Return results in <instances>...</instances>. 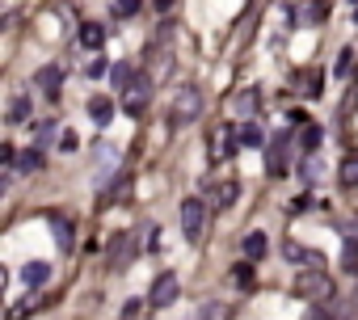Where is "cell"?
Wrapping results in <instances>:
<instances>
[{
  "label": "cell",
  "instance_id": "obj_1",
  "mask_svg": "<svg viewBox=\"0 0 358 320\" xmlns=\"http://www.w3.org/2000/svg\"><path fill=\"white\" fill-rule=\"evenodd\" d=\"M198 118H202V93H198L194 85L177 89L173 101H169V123H173V127H194Z\"/></svg>",
  "mask_w": 358,
  "mask_h": 320
},
{
  "label": "cell",
  "instance_id": "obj_2",
  "mask_svg": "<svg viewBox=\"0 0 358 320\" xmlns=\"http://www.w3.org/2000/svg\"><path fill=\"white\" fill-rule=\"evenodd\" d=\"M207 220H211V202H202V198H186L181 202V232L190 245H198L202 236H207Z\"/></svg>",
  "mask_w": 358,
  "mask_h": 320
},
{
  "label": "cell",
  "instance_id": "obj_3",
  "mask_svg": "<svg viewBox=\"0 0 358 320\" xmlns=\"http://www.w3.org/2000/svg\"><path fill=\"white\" fill-rule=\"evenodd\" d=\"M147 105H152V80H147V76L139 72V76L131 80V89L123 93V110H127L131 118H139V114L147 110Z\"/></svg>",
  "mask_w": 358,
  "mask_h": 320
},
{
  "label": "cell",
  "instance_id": "obj_4",
  "mask_svg": "<svg viewBox=\"0 0 358 320\" xmlns=\"http://www.w3.org/2000/svg\"><path fill=\"white\" fill-rule=\"evenodd\" d=\"M295 295L299 299H325V295H333V278L325 270H308V274L295 278Z\"/></svg>",
  "mask_w": 358,
  "mask_h": 320
},
{
  "label": "cell",
  "instance_id": "obj_5",
  "mask_svg": "<svg viewBox=\"0 0 358 320\" xmlns=\"http://www.w3.org/2000/svg\"><path fill=\"white\" fill-rule=\"evenodd\" d=\"M60 85H64V68H60V64H42V68L34 72V89H38L42 97H51V101L60 97Z\"/></svg>",
  "mask_w": 358,
  "mask_h": 320
},
{
  "label": "cell",
  "instance_id": "obj_6",
  "mask_svg": "<svg viewBox=\"0 0 358 320\" xmlns=\"http://www.w3.org/2000/svg\"><path fill=\"white\" fill-rule=\"evenodd\" d=\"M177 299V274H161L147 291V308H169Z\"/></svg>",
  "mask_w": 358,
  "mask_h": 320
},
{
  "label": "cell",
  "instance_id": "obj_7",
  "mask_svg": "<svg viewBox=\"0 0 358 320\" xmlns=\"http://www.w3.org/2000/svg\"><path fill=\"white\" fill-rule=\"evenodd\" d=\"M287 143H291V131H278L274 143H270V152H266V173L270 177H278L287 169Z\"/></svg>",
  "mask_w": 358,
  "mask_h": 320
},
{
  "label": "cell",
  "instance_id": "obj_8",
  "mask_svg": "<svg viewBox=\"0 0 358 320\" xmlns=\"http://www.w3.org/2000/svg\"><path fill=\"white\" fill-rule=\"evenodd\" d=\"M236 148H240L236 127H215V135H211V156H215V160H228Z\"/></svg>",
  "mask_w": 358,
  "mask_h": 320
},
{
  "label": "cell",
  "instance_id": "obj_9",
  "mask_svg": "<svg viewBox=\"0 0 358 320\" xmlns=\"http://www.w3.org/2000/svg\"><path fill=\"white\" fill-rule=\"evenodd\" d=\"M295 265H308V270H321V265H325V253L321 249H303L299 240H287V249H283Z\"/></svg>",
  "mask_w": 358,
  "mask_h": 320
},
{
  "label": "cell",
  "instance_id": "obj_10",
  "mask_svg": "<svg viewBox=\"0 0 358 320\" xmlns=\"http://www.w3.org/2000/svg\"><path fill=\"white\" fill-rule=\"evenodd\" d=\"M236 194H240L236 181H215V186H211V206H215V211H228V206L236 202Z\"/></svg>",
  "mask_w": 358,
  "mask_h": 320
},
{
  "label": "cell",
  "instance_id": "obj_11",
  "mask_svg": "<svg viewBox=\"0 0 358 320\" xmlns=\"http://www.w3.org/2000/svg\"><path fill=\"white\" fill-rule=\"evenodd\" d=\"M46 278H51V265H46V261H26V265H21V283H26L30 291L42 287Z\"/></svg>",
  "mask_w": 358,
  "mask_h": 320
},
{
  "label": "cell",
  "instance_id": "obj_12",
  "mask_svg": "<svg viewBox=\"0 0 358 320\" xmlns=\"http://www.w3.org/2000/svg\"><path fill=\"white\" fill-rule=\"evenodd\" d=\"M89 118H93L97 127H106V123L114 118V101H110L106 93H101V97H93V101H89Z\"/></svg>",
  "mask_w": 358,
  "mask_h": 320
},
{
  "label": "cell",
  "instance_id": "obj_13",
  "mask_svg": "<svg viewBox=\"0 0 358 320\" xmlns=\"http://www.w3.org/2000/svg\"><path fill=\"white\" fill-rule=\"evenodd\" d=\"M80 42L89 51H101V46H106V26H101V21H84L80 26Z\"/></svg>",
  "mask_w": 358,
  "mask_h": 320
},
{
  "label": "cell",
  "instance_id": "obj_14",
  "mask_svg": "<svg viewBox=\"0 0 358 320\" xmlns=\"http://www.w3.org/2000/svg\"><path fill=\"white\" fill-rule=\"evenodd\" d=\"M266 245H270V240H266V232H249V236H244V245H240V253H244L249 261H258V257H266Z\"/></svg>",
  "mask_w": 358,
  "mask_h": 320
},
{
  "label": "cell",
  "instance_id": "obj_15",
  "mask_svg": "<svg viewBox=\"0 0 358 320\" xmlns=\"http://www.w3.org/2000/svg\"><path fill=\"white\" fill-rule=\"evenodd\" d=\"M337 181L346 190H358V156H346L341 165H337Z\"/></svg>",
  "mask_w": 358,
  "mask_h": 320
},
{
  "label": "cell",
  "instance_id": "obj_16",
  "mask_svg": "<svg viewBox=\"0 0 358 320\" xmlns=\"http://www.w3.org/2000/svg\"><path fill=\"white\" fill-rule=\"evenodd\" d=\"M127 257H131V236H114L110 240V265H114V270H123Z\"/></svg>",
  "mask_w": 358,
  "mask_h": 320
},
{
  "label": "cell",
  "instance_id": "obj_17",
  "mask_svg": "<svg viewBox=\"0 0 358 320\" xmlns=\"http://www.w3.org/2000/svg\"><path fill=\"white\" fill-rule=\"evenodd\" d=\"M51 224H55V245H60V249H72V240H76V224L64 220V215H55Z\"/></svg>",
  "mask_w": 358,
  "mask_h": 320
},
{
  "label": "cell",
  "instance_id": "obj_18",
  "mask_svg": "<svg viewBox=\"0 0 358 320\" xmlns=\"http://www.w3.org/2000/svg\"><path fill=\"white\" fill-rule=\"evenodd\" d=\"M13 169H17V173H38V169H42V148H26V152L17 156Z\"/></svg>",
  "mask_w": 358,
  "mask_h": 320
},
{
  "label": "cell",
  "instance_id": "obj_19",
  "mask_svg": "<svg viewBox=\"0 0 358 320\" xmlns=\"http://www.w3.org/2000/svg\"><path fill=\"white\" fill-rule=\"evenodd\" d=\"M114 156H118L114 143H97V177H106L114 169Z\"/></svg>",
  "mask_w": 358,
  "mask_h": 320
},
{
  "label": "cell",
  "instance_id": "obj_20",
  "mask_svg": "<svg viewBox=\"0 0 358 320\" xmlns=\"http://www.w3.org/2000/svg\"><path fill=\"white\" fill-rule=\"evenodd\" d=\"M258 105H262L258 89H244L240 97H232V110H236V114H253V110H258Z\"/></svg>",
  "mask_w": 358,
  "mask_h": 320
},
{
  "label": "cell",
  "instance_id": "obj_21",
  "mask_svg": "<svg viewBox=\"0 0 358 320\" xmlns=\"http://www.w3.org/2000/svg\"><path fill=\"white\" fill-rule=\"evenodd\" d=\"M26 118H30V97L17 93V97L9 101V123H26Z\"/></svg>",
  "mask_w": 358,
  "mask_h": 320
},
{
  "label": "cell",
  "instance_id": "obj_22",
  "mask_svg": "<svg viewBox=\"0 0 358 320\" xmlns=\"http://www.w3.org/2000/svg\"><path fill=\"white\" fill-rule=\"evenodd\" d=\"M316 143H321V127H316V123H303V131H299V148H303V152H316Z\"/></svg>",
  "mask_w": 358,
  "mask_h": 320
},
{
  "label": "cell",
  "instance_id": "obj_23",
  "mask_svg": "<svg viewBox=\"0 0 358 320\" xmlns=\"http://www.w3.org/2000/svg\"><path fill=\"white\" fill-rule=\"evenodd\" d=\"M131 186H135V181H131V177L123 173V177H118V181L110 186V198H106V202H101V206H114V202H123V198L131 194Z\"/></svg>",
  "mask_w": 358,
  "mask_h": 320
},
{
  "label": "cell",
  "instance_id": "obj_24",
  "mask_svg": "<svg viewBox=\"0 0 358 320\" xmlns=\"http://www.w3.org/2000/svg\"><path fill=\"white\" fill-rule=\"evenodd\" d=\"M135 76H139V72H135L131 64H118V68L110 72V80H114V89H123V93L131 89V80H135Z\"/></svg>",
  "mask_w": 358,
  "mask_h": 320
},
{
  "label": "cell",
  "instance_id": "obj_25",
  "mask_svg": "<svg viewBox=\"0 0 358 320\" xmlns=\"http://www.w3.org/2000/svg\"><path fill=\"white\" fill-rule=\"evenodd\" d=\"M341 265H346L350 274H358V245H354V240H346V249H341Z\"/></svg>",
  "mask_w": 358,
  "mask_h": 320
},
{
  "label": "cell",
  "instance_id": "obj_26",
  "mask_svg": "<svg viewBox=\"0 0 358 320\" xmlns=\"http://www.w3.org/2000/svg\"><path fill=\"white\" fill-rule=\"evenodd\" d=\"M240 143H244V148H262V131L253 127V123H244V127H240Z\"/></svg>",
  "mask_w": 358,
  "mask_h": 320
},
{
  "label": "cell",
  "instance_id": "obj_27",
  "mask_svg": "<svg viewBox=\"0 0 358 320\" xmlns=\"http://www.w3.org/2000/svg\"><path fill=\"white\" fill-rule=\"evenodd\" d=\"M350 68H354V46H346L341 55H337V68H333V72H337V76H346Z\"/></svg>",
  "mask_w": 358,
  "mask_h": 320
},
{
  "label": "cell",
  "instance_id": "obj_28",
  "mask_svg": "<svg viewBox=\"0 0 358 320\" xmlns=\"http://www.w3.org/2000/svg\"><path fill=\"white\" fill-rule=\"evenodd\" d=\"M139 5H143V0H114V9H118L123 17H131V13H139Z\"/></svg>",
  "mask_w": 358,
  "mask_h": 320
},
{
  "label": "cell",
  "instance_id": "obj_29",
  "mask_svg": "<svg viewBox=\"0 0 358 320\" xmlns=\"http://www.w3.org/2000/svg\"><path fill=\"white\" fill-rule=\"evenodd\" d=\"M13 156H17V148H13V143L5 139V143H0V165H17V160H13Z\"/></svg>",
  "mask_w": 358,
  "mask_h": 320
},
{
  "label": "cell",
  "instance_id": "obj_30",
  "mask_svg": "<svg viewBox=\"0 0 358 320\" xmlns=\"http://www.w3.org/2000/svg\"><path fill=\"white\" fill-rule=\"evenodd\" d=\"M325 13H329V5H325V0H316V5L308 9V21H325Z\"/></svg>",
  "mask_w": 358,
  "mask_h": 320
},
{
  "label": "cell",
  "instance_id": "obj_31",
  "mask_svg": "<svg viewBox=\"0 0 358 320\" xmlns=\"http://www.w3.org/2000/svg\"><path fill=\"white\" fill-rule=\"evenodd\" d=\"M106 72H114V68H110L106 60H97V64H89V76H93V80H97V76H106Z\"/></svg>",
  "mask_w": 358,
  "mask_h": 320
},
{
  "label": "cell",
  "instance_id": "obj_32",
  "mask_svg": "<svg viewBox=\"0 0 358 320\" xmlns=\"http://www.w3.org/2000/svg\"><path fill=\"white\" fill-rule=\"evenodd\" d=\"M46 139H55V123H38V143H46Z\"/></svg>",
  "mask_w": 358,
  "mask_h": 320
},
{
  "label": "cell",
  "instance_id": "obj_33",
  "mask_svg": "<svg viewBox=\"0 0 358 320\" xmlns=\"http://www.w3.org/2000/svg\"><path fill=\"white\" fill-rule=\"evenodd\" d=\"M308 97H321V72H308Z\"/></svg>",
  "mask_w": 358,
  "mask_h": 320
},
{
  "label": "cell",
  "instance_id": "obj_34",
  "mask_svg": "<svg viewBox=\"0 0 358 320\" xmlns=\"http://www.w3.org/2000/svg\"><path fill=\"white\" fill-rule=\"evenodd\" d=\"M60 148H64V152H72V148H80V139H76L72 131H64V135H60Z\"/></svg>",
  "mask_w": 358,
  "mask_h": 320
},
{
  "label": "cell",
  "instance_id": "obj_35",
  "mask_svg": "<svg viewBox=\"0 0 358 320\" xmlns=\"http://www.w3.org/2000/svg\"><path fill=\"white\" fill-rule=\"evenodd\" d=\"M173 5H177V0H156V13H169Z\"/></svg>",
  "mask_w": 358,
  "mask_h": 320
},
{
  "label": "cell",
  "instance_id": "obj_36",
  "mask_svg": "<svg viewBox=\"0 0 358 320\" xmlns=\"http://www.w3.org/2000/svg\"><path fill=\"white\" fill-rule=\"evenodd\" d=\"M303 320H329V316H325L321 308H312V312H308V316H303Z\"/></svg>",
  "mask_w": 358,
  "mask_h": 320
},
{
  "label": "cell",
  "instance_id": "obj_37",
  "mask_svg": "<svg viewBox=\"0 0 358 320\" xmlns=\"http://www.w3.org/2000/svg\"><path fill=\"white\" fill-rule=\"evenodd\" d=\"M354 5H358V0H354Z\"/></svg>",
  "mask_w": 358,
  "mask_h": 320
}]
</instances>
